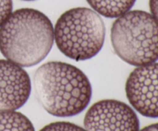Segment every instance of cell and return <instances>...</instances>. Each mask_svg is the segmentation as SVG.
Listing matches in <instances>:
<instances>
[{"label":"cell","instance_id":"obj_1","mask_svg":"<svg viewBox=\"0 0 158 131\" xmlns=\"http://www.w3.org/2000/svg\"><path fill=\"white\" fill-rule=\"evenodd\" d=\"M35 96L46 112L58 118L73 117L87 107L92 87L86 75L70 64L49 61L33 77Z\"/></svg>","mask_w":158,"mask_h":131},{"label":"cell","instance_id":"obj_2","mask_svg":"<svg viewBox=\"0 0 158 131\" xmlns=\"http://www.w3.org/2000/svg\"><path fill=\"white\" fill-rule=\"evenodd\" d=\"M53 41L52 22L36 9H18L0 27V52L21 67L34 66L44 60Z\"/></svg>","mask_w":158,"mask_h":131},{"label":"cell","instance_id":"obj_3","mask_svg":"<svg viewBox=\"0 0 158 131\" xmlns=\"http://www.w3.org/2000/svg\"><path fill=\"white\" fill-rule=\"evenodd\" d=\"M110 37L115 53L131 65L139 67L158 60V21L148 12L133 10L118 17Z\"/></svg>","mask_w":158,"mask_h":131},{"label":"cell","instance_id":"obj_4","mask_svg":"<svg viewBox=\"0 0 158 131\" xmlns=\"http://www.w3.org/2000/svg\"><path fill=\"white\" fill-rule=\"evenodd\" d=\"M53 30L59 50L77 61L95 57L103 48L106 34L99 14L84 7L73 8L62 14Z\"/></svg>","mask_w":158,"mask_h":131},{"label":"cell","instance_id":"obj_5","mask_svg":"<svg viewBox=\"0 0 158 131\" xmlns=\"http://www.w3.org/2000/svg\"><path fill=\"white\" fill-rule=\"evenodd\" d=\"M86 131H139L140 122L130 106L117 100H102L93 104L83 121Z\"/></svg>","mask_w":158,"mask_h":131},{"label":"cell","instance_id":"obj_6","mask_svg":"<svg viewBox=\"0 0 158 131\" xmlns=\"http://www.w3.org/2000/svg\"><path fill=\"white\" fill-rule=\"evenodd\" d=\"M125 90L134 110L146 118H158V63L134 69L127 80Z\"/></svg>","mask_w":158,"mask_h":131},{"label":"cell","instance_id":"obj_7","mask_svg":"<svg viewBox=\"0 0 158 131\" xmlns=\"http://www.w3.org/2000/svg\"><path fill=\"white\" fill-rule=\"evenodd\" d=\"M31 89L30 78L21 66L0 59V111L16 110L23 107Z\"/></svg>","mask_w":158,"mask_h":131},{"label":"cell","instance_id":"obj_8","mask_svg":"<svg viewBox=\"0 0 158 131\" xmlns=\"http://www.w3.org/2000/svg\"><path fill=\"white\" fill-rule=\"evenodd\" d=\"M93 9L106 18H118L129 12L136 0H86Z\"/></svg>","mask_w":158,"mask_h":131},{"label":"cell","instance_id":"obj_9","mask_svg":"<svg viewBox=\"0 0 158 131\" xmlns=\"http://www.w3.org/2000/svg\"><path fill=\"white\" fill-rule=\"evenodd\" d=\"M0 131H35L32 122L15 110L0 111Z\"/></svg>","mask_w":158,"mask_h":131},{"label":"cell","instance_id":"obj_10","mask_svg":"<svg viewBox=\"0 0 158 131\" xmlns=\"http://www.w3.org/2000/svg\"><path fill=\"white\" fill-rule=\"evenodd\" d=\"M40 131H86L84 128L73 123L58 121L45 126Z\"/></svg>","mask_w":158,"mask_h":131},{"label":"cell","instance_id":"obj_11","mask_svg":"<svg viewBox=\"0 0 158 131\" xmlns=\"http://www.w3.org/2000/svg\"><path fill=\"white\" fill-rule=\"evenodd\" d=\"M12 12V0H0V27Z\"/></svg>","mask_w":158,"mask_h":131},{"label":"cell","instance_id":"obj_12","mask_svg":"<svg viewBox=\"0 0 158 131\" xmlns=\"http://www.w3.org/2000/svg\"><path fill=\"white\" fill-rule=\"evenodd\" d=\"M149 6L151 15L158 21V0H150Z\"/></svg>","mask_w":158,"mask_h":131},{"label":"cell","instance_id":"obj_13","mask_svg":"<svg viewBox=\"0 0 158 131\" xmlns=\"http://www.w3.org/2000/svg\"><path fill=\"white\" fill-rule=\"evenodd\" d=\"M139 131H158V124H151V125L145 127L144 128Z\"/></svg>","mask_w":158,"mask_h":131},{"label":"cell","instance_id":"obj_14","mask_svg":"<svg viewBox=\"0 0 158 131\" xmlns=\"http://www.w3.org/2000/svg\"><path fill=\"white\" fill-rule=\"evenodd\" d=\"M24 1H34V0H24Z\"/></svg>","mask_w":158,"mask_h":131}]
</instances>
